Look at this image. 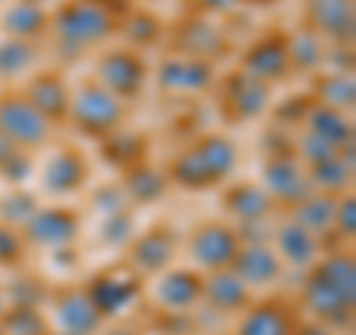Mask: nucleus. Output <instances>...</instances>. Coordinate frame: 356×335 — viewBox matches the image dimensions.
Returning a JSON list of instances; mask_svg holds the SVG:
<instances>
[{
    "label": "nucleus",
    "mask_w": 356,
    "mask_h": 335,
    "mask_svg": "<svg viewBox=\"0 0 356 335\" xmlns=\"http://www.w3.org/2000/svg\"><path fill=\"white\" fill-rule=\"evenodd\" d=\"M0 33L6 39L44 44L51 33V6L27 3V0H9L0 9Z\"/></svg>",
    "instance_id": "a878e982"
},
{
    "label": "nucleus",
    "mask_w": 356,
    "mask_h": 335,
    "mask_svg": "<svg viewBox=\"0 0 356 335\" xmlns=\"http://www.w3.org/2000/svg\"><path fill=\"white\" fill-rule=\"evenodd\" d=\"M238 69L267 86L285 83L288 77L294 74L291 54H288V30L270 27V30H264L261 36H255L247 48L241 51Z\"/></svg>",
    "instance_id": "2eb2a0df"
},
{
    "label": "nucleus",
    "mask_w": 356,
    "mask_h": 335,
    "mask_svg": "<svg viewBox=\"0 0 356 335\" xmlns=\"http://www.w3.org/2000/svg\"><path fill=\"white\" fill-rule=\"evenodd\" d=\"M27 3H42V6H48L51 0H27Z\"/></svg>",
    "instance_id": "3c124183"
},
{
    "label": "nucleus",
    "mask_w": 356,
    "mask_h": 335,
    "mask_svg": "<svg viewBox=\"0 0 356 335\" xmlns=\"http://www.w3.org/2000/svg\"><path fill=\"white\" fill-rule=\"evenodd\" d=\"M252 300H255V294L232 270H220V273L205 276L202 303H208L214 311H220V315H241V311H247L252 306Z\"/></svg>",
    "instance_id": "cd10ccee"
},
{
    "label": "nucleus",
    "mask_w": 356,
    "mask_h": 335,
    "mask_svg": "<svg viewBox=\"0 0 356 335\" xmlns=\"http://www.w3.org/2000/svg\"><path fill=\"white\" fill-rule=\"evenodd\" d=\"M297 309L303 318L330 329H350L356 309V261L350 250L341 247L318 255L303 276Z\"/></svg>",
    "instance_id": "f257e3e1"
},
{
    "label": "nucleus",
    "mask_w": 356,
    "mask_h": 335,
    "mask_svg": "<svg viewBox=\"0 0 356 335\" xmlns=\"http://www.w3.org/2000/svg\"><path fill=\"white\" fill-rule=\"evenodd\" d=\"M300 320L297 303L285 297H261L238 315L235 335H294Z\"/></svg>",
    "instance_id": "4be33fe9"
},
{
    "label": "nucleus",
    "mask_w": 356,
    "mask_h": 335,
    "mask_svg": "<svg viewBox=\"0 0 356 335\" xmlns=\"http://www.w3.org/2000/svg\"><path fill=\"white\" fill-rule=\"evenodd\" d=\"M89 300H92L95 311L102 315V320H116L125 318L146 294V279H143L128 261H110L104 267H98L83 282Z\"/></svg>",
    "instance_id": "423d86ee"
},
{
    "label": "nucleus",
    "mask_w": 356,
    "mask_h": 335,
    "mask_svg": "<svg viewBox=\"0 0 356 335\" xmlns=\"http://www.w3.org/2000/svg\"><path fill=\"white\" fill-rule=\"evenodd\" d=\"M39 205H42L39 193H33L27 187H9V193L0 196V222H9V226L21 229L36 214Z\"/></svg>",
    "instance_id": "58836bf2"
},
{
    "label": "nucleus",
    "mask_w": 356,
    "mask_h": 335,
    "mask_svg": "<svg viewBox=\"0 0 356 335\" xmlns=\"http://www.w3.org/2000/svg\"><path fill=\"white\" fill-rule=\"evenodd\" d=\"M187 13L191 15H205V18H217V15H232L235 9L243 6V0H184Z\"/></svg>",
    "instance_id": "c03bdc74"
},
{
    "label": "nucleus",
    "mask_w": 356,
    "mask_h": 335,
    "mask_svg": "<svg viewBox=\"0 0 356 335\" xmlns=\"http://www.w3.org/2000/svg\"><path fill=\"white\" fill-rule=\"evenodd\" d=\"M0 133L13 140L18 149L36 154L54 142L57 128L27 101L18 86H3L0 89Z\"/></svg>",
    "instance_id": "9d476101"
},
{
    "label": "nucleus",
    "mask_w": 356,
    "mask_h": 335,
    "mask_svg": "<svg viewBox=\"0 0 356 335\" xmlns=\"http://www.w3.org/2000/svg\"><path fill=\"white\" fill-rule=\"evenodd\" d=\"M119 33V18L89 0H60L51 6L48 42L60 48V57L81 60L89 51L107 48Z\"/></svg>",
    "instance_id": "7ed1b4c3"
},
{
    "label": "nucleus",
    "mask_w": 356,
    "mask_h": 335,
    "mask_svg": "<svg viewBox=\"0 0 356 335\" xmlns=\"http://www.w3.org/2000/svg\"><path fill=\"white\" fill-rule=\"evenodd\" d=\"M33 178H36L42 196H48L51 202H63V199H72L89 187L92 163H89V154L81 146L60 142V146H54L48 158L36 166V175Z\"/></svg>",
    "instance_id": "1a4fd4ad"
},
{
    "label": "nucleus",
    "mask_w": 356,
    "mask_h": 335,
    "mask_svg": "<svg viewBox=\"0 0 356 335\" xmlns=\"http://www.w3.org/2000/svg\"><path fill=\"white\" fill-rule=\"evenodd\" d=\"M336 199L339 196H330V193H312L300 202L294 211H288V217L297 220L303 229H309L315 238H324V234L332 229V214H336Z\"/></svg>",
    "instance_id": "f704fd0d"
},
{
    "label": "nucleus",
    "mask_w": 356,
    "mask_h": 335,
    "mask_svg": "<svg viewBox=\"0 0 356 335\" xmlns=\"http://www.w3.org/2000/svg\"><path fill=\"white\" fill-rule=\"evenodd\" d=\"M39 63H42V44L0 36V83L3 86H21L39 69Z\"/></svg>",
    "instance_id": "c85d7f7f"
},
{
    "label": "nucleus",
    "mask_w": 356,
    "mask_h": 335,
    "mask_svg": "<svg viewBox=\"0 0 356 335\" xmlns=\"http://www.w3.org/2000/svg\"><path fill=\"white\" fill-rule=\"evenodd\" d=\"M303 128L312 131L315 137H321L324 142H330L336 152H344V149H353V122H350V113H341V110H332V107H324V104H312L309 116L303 122Z\"/></svg>",
    "instance_id": "c756f323"
},
{
    "label": "nucleus",
    "mask_w": 356,
    "mask_h": 335,
    "mask_svg": "<svg viewBox=\"0 0 356 335\" xmlns=\"http://www.w3.org/2000/svg\"><path fill=\"white\" fill-rule=\"evenodd\" d=\"M0 329H3V335H48L51 320L44 315V309L9 306L3 315H0Z\"/></svg>",
    "instance_id": "c9c22d12"
},
{
    "label": "nucleus",
    "mask_w": 356,
    "mask_h": 335,
    "mask_svg": "<svg viewBox=\"0 0 356 335\" xmlns=\"http://www.w3.org/2000/svg\"><path fill=\"white\" fill-rule=\"evenodd\" d=\"M116 184L122 187V193H125L128 205L137 211V208H152L163 202L166 196H170V178H166V170L161 163H152V161H143L137 166H131V170L119 172Z\"/></svg>",
    "instance_id": "393cba45"
},
{
    "label": "nucleus",
    "mask_w": 356,
    "mask_h": 335,
    "mask_svg": "<svg viewBox=\"0 0 356 335\" xmlns=\"http://www.w3.org/2000/svg\"><path fill=\"white\" fill-rule=\"evenodd\" d=\"M18 89L24 92L27 101L36 107L54 128H63L65 122H69L72 83L65 81L63 69H54V65H39V69L33 72Z\"/></svg>",
    "instance_id": "aec40b11"
},
{
    "label": "nucleus",
    "mask_w": 356,
    "mask_h": 335,
    "mask_svg": "<svg viewBox=\"0 0 356 335\" xmlns=\"http://www.w3.org/2000/svg\"><path fill=\"white\" fill-rule=\"evenodd\" d=\"M294 335H332V329L324 327V323H318V320H312V318H303V315H300Z\"/></svg>",
    "instance_id": "a18cd8bd"
},
{
    "label": "nucleus",
    "mask_w": 356,
    "mask_h": 335,
    "mask_svg": "<svg viewBox=\"0 0 356 335\" xmlns=\"http://www.w3.org/2000/svg\"><path fill=\"white\" fill-rule=\"evenodd\" d=\"M288 54H291V72L297 74H318L327 63V42L312 33L309 27H300L297 33H288Z\"/></svg>",
    "instance_id": "72a5a7b5"
},
{
    "label": "nucleus",
    "mask_w": 356,
    "mask_h": 335,
    "mask_svg": "<svg viewBox=\"0 0 356 335\" xmlns=\"http://www.w3.org/2000/svg\"><path fill=\"white\" fill-rule=\"evenodd\" d=\"M270 247L285 267H297V270H309L318 261V255L324 252L321 238H315L309 229H303L288 214L276 217L273 231H270Z\"/></svg>",
    "instance_id": "b1692460"
},
{
    "label": "nucleus",
    "mask_w": 356,
    "mask_h": 335,
    "mask_svg": "<svg viewBox=\"0 0 356 335\" xmlns=\"http://www.w3.org/2000/svg\"><path fill=\"white\" fill-rule=\"evenodd\" d=\"M44 315L51 320V329L69 332V335H95L104 327L102 315L95 311L86 288L77 282L54 285L44 303Z\"/></svg>",
    "instance_id": "4468645a"
},
{
    "label": "nucleus",
    "mask_w": 356,
    "mask_h": 335,
    "mask_svg": "<svg viewBox=\"0 0 356 335\" xmlns=\"http://www.w3.org/2000/svg\"><path fill=\"white\" fill-rule=\"evenodd\" d=\"M267 193H270L273 205L280 214H288L294 211L303 199L312 193V181H309V170L300 158L294 154L291 146L285 149H276L267 154L264 161V170H261V181H259Z\"/></svg>",
    "instance_id": "f8f14e48"
},
{
    "label": "nucleus",
    "mask_w": 356,
    "mask_h": 335,
    "mask_svg": "<svg viewBox=\"0 0 356 335\" xmlns=\"http://www.w3.org/2000/svg\"><path fill=\"white\" fill-rule=\"evenodd\" d=\"M86 208L95 214V220H102V217H110V214H119V211H128V199L125 193H122V187L113 181V184H104V187H98L89 193L86 199Z\"/></svg>",
    "instance_id": "a19ab883"
},
{
    "label": "nucleus",
    "mask_w": 356,
    "mask_h": 335,
    "mask_svg": "<svg viewBox=\"0 0 356 335\" xmlns=\"http://www.w3.org/2000/svg\"><path fill=\"white\" fill-rule=\"evenodd\" d=\"M214 89H220V113L229 125H243L250 119H259L267 107H270L273 86H267L261 81H255L247 72H229L226 77H217Z\"/></svg>",
    "instance_id": "a211bd4d"
},
{
    "label": "nucleus",
    "mask_w": 356,
    "mask_h": 335,
    "mask_svg": "<svg viewBox=\"0 0 356 335\" xmlns=\"http://www.w3.org/2000/svg\"><path fill=\"white\" fill-rule=\"evenodd\" d=\"M146 291L152 297V303L161 311L170 315H187L202 303V291H205V273H199L196 267L184 264V267H166L163 273L146 279Z\"/></svg>",
    "instance_id": "6ab92c4d"
},
{
    "label": "nucleus",
    "mask_w": 356,
    "mask_h": 335,
    "mask_svg": "<svg viewBox=\"0 0 356 335\" xmlns=\"http://www.w3.org/2000/svg\"><path fill=\"white\" fill-rule=\"evenodd\" d=\"M48 335H69V332H57V329H51Z\"/></svg>",
    "instance_id": "603ef678"
},
{
    "label": "nucleus",
    "mask_w": 356,
    "mask_h": 335,
    "mask_svg": "<svg viewBox=\"0 0 356 335\" xmlns=\"http://www.w3.org/2000/svg\"><path fill=\"white\" fill-rule=\"evenodd\" d=\"M92 77L110 95H116L122 104H134L146 95V86L152 81V65L146 54L131 51L125 44H107L95 54Z\"/></svg>",
    "instance_id": "0eeeda50"
},
{
    "label": "nucleus",
    "mask_w": 356,
    "mask_h": 335,
    "mask_svg": "<svg viewBox=\"0 0 356 335\" xmlns=\"http://www.w3.org/2000/svg\"><path fill=\"white\" fill-rule=\"evenodd\" d=\"M178 252H181V231L170 222H152L146 231H137L128 247H125V259L134 270L143 279H152L163 273L166 267H172Z\"/></svg>",
    "instance_id": "dca6fc26"
},
{
    "label": "nucleus",
    "mask_w": 356,
    "mask_h": 335,
    "mask_svg": "<svg viewBox=\"0 0 356 335\" xmlns=\"http://www.w3.org/2000/svg\"><path fill=\"white\" fill-rule=\"evenodd\" d=\"M232 273L255 294L280 285L285 276V264L273 252L270 240H243L238 250V259L232 264Z\"/></svg>",
    "instance_id": "5701e85b"
},
{
    "label": "nucleus",
    "mask_w": 356,
    "mask_h": 335,
    "mask_svg": "<svg viewBox=\"0 0 356 335\" xmlns=\"http://www.w3.org/2000/svg\"><path fill=\"white\" fill-rule=\"evenodd\" d=\"M222 220L238 229L241 240H270L273 222L280 217L270 193L259 181H232L220 190Z\"/></svg>",
    "instance_id": "39448f33"
},
{
    "label": "nucleus",
    "mask_w": 356,
    "mask_h": 335,
    "mask_svg": "<svg viewBox=\"0 0 356 335\" xmlns=\"http://www.w3.org/2000/svg\"><path fill=\"white\" fill-rule=\"evenodd\" d=\"M241 243L243 240H241L238 229L232 226L229 220H220V217L199 220L181 238V247L187 250L191 267H196V270L205 276L220 273V270H232Z\"/></svg>",
    "instance_id": "6e6552de"
},
{
    "label": "nucleus",
    "mask_w": 356,
    "mask_h": 335,
    "mask_svg": "<svg viewBox=\"0 0 356 335\" xmlns=\"http://www.w3.org/2000/svg\"><path fill=\"white\" fill-rule=\"evenodd\" d=\"M217 65L199 57H187V54H172L166 51L161 63L154 65V83H158L161 92L166 95H205L214 92L217 83Z\"/></svg>",
    "instance_id": "f3484780"
},
{
    "label": "nucleus",
    "mask_w": 356,
    "mask_h": 335,
    "mask_svg": "<svg viewBox=\"0 0 356 335\" xmlns=\"http://www.w3.org/2000/svg\"><path fill=\"white\" fill-rule=\"evenodd\" d=\"M9 309V300H6V291H3V285H0V315Z\"/></svg>",
    "instance_id": "09e8293b"
},
{
    "label": "nucleus",
    "mask_w": 356,
    "mask_h": 335,
    "mask_svg": "<svg viewBox=\"0 0 356 335\" xmlns=\"http://www.w3.org/2000/svg\"><path fill=\"white\" fill-rule=\"evenodd\" d=\"M81 231H83V214L77 208L60 205V202L39 205L36 214L21 226L27 247L42 252L72 247V243L81 240Z\"/></svg>",
    "instance_id": "ddd939ff"
},
{
    "label": "nucleus",
    "mask_w": 356,
    "mask_h": 335,
    "mask_svg": "<svg viewBox=\"0 0 356 335\" xmlns=\"http://www.w3.org/2000/svg\"><path fill=\"white\" fill-rule=\"evenodd\" d=\"M89 3L102 6V9H107V13H113L116 18H122L134 6V0H89Z\"/></svg>",
    "instance_id": "49530a36"
},
{
    "label": "nucleus",
    "mask_w": 356,
    "mask_h": 335,
    "mask_svg": "<svg viewBox=\"0 0 356 335\" xmlns=\"http://www.w3.org/2000/svg\"><path fill=\"white\" fill-rule=\"evenodd\" d=\"M241 163L238 142L220 131L199 133L191 142H184L170 161L163 163L170 184L184 193H202L217 190L235 175Z\"/></svg>",
    "instance_id": "f03ea898"
},
{
    "label": "nucleus",
    "mask_w": 356,
    "mask_h": 335,
    "mask_svg": "<svg viewBox=\"0 0 356 335\" xmlns=\"http://www.w3.org/2000/svg\"><path fill=\"white\" fill-rule=\"evenodd\" d=\"M137 217H134V208L128 211H119V214H110V217H102L98 220V243L104 250H122L125 252L128 243L137 238Z\"/></svg>",
    "instance_id": "e433bc0d"
},
{
    "label": "nucleus",
    "mask_w": 356,
    "mask_h": 335,
    "mask_svg": "<svg viewBox=\"0 0 356 335\" xmlns=\"http://www.w3.org/2000/svg\"><path fill=\"white\" fill-rule=\"evenodd\" d=\"M309 95L324 107L350 113L353 98H356L353 72H318V74H312V92Z\"/></svg>",
    "instance_id": "473e14b6"
},
{
    "label": "nucleus",
    "mask_w": 356,
    "mask_h": 335,
    "mask_svg": "<svg viewBox=\"0 0 356 335\" xmlns=\"http://www.w3.org/2000/svg\"><path fill=\"white\" fill-rule=\"evenodd\" d=\"M15 152H18V146H15V142H13V140H6L3 133H0V166H3L9 158H13Z\"/></svg>",
    "instance_id": "de8ad7c7"
},
{
    "label": "nucleus",
    "mask_w": 356,
    "mask_h": 335,
    "mask_svg": "<svg viewBox=\"0 0 356 335\" xmlns=\"http://www.w3.org/2000/svg\"><path fill=\"white\" fill-rule=\"evenodd\" d=\"M98 152L116 172H125L131 166L149 161V137L140 131L119 128L116 133H110L107 140L98 142Z\"/></svg>",
    "instance_id": "7c9ffc66"
},
{
    "label": "nucleus",
    "mask_w": 356,
    "mask_h": 335,
    "mask_svg": "<svg viewBox=\"0 0 356 335\" xmlns=\"http://www.w3.org/2000/svg\"><path fill=\"white\" fill-rule=\"evenodd\" d=\"M125 122H128V104H122L116 95H110L92 74H86L83 81L72 86V107L65 125H72L77 137L102 142L110 133L125 128Z\"/></svg>",
    "instance_id": "20e7f679"
},
{
    "label": "nucleus",
    "mask_w": 356,
    "mask_h": 335,
    "mask_svg": "<svg viewBox=\"0 0 356 335\" xmlns=\"http://www.w3.org/2000/svg\"><path fill=\"white\" fill-rule=\"evenodd\" d=\"M356 0H303V27L318 33L327 44H353Z\"/></svg>",
    "instance_id": "412c9836"
},
{
    "label": "nucleus",
    "mask_w": 356,
    "mask_h": 335,
    "mask_svg": "<svg viewBox=\"0 0 356 335\" xmlns=\"http://www.w3.org/2000/svg\"><path fill=\"white\" fill-rule=\"evenodd\" d=\"M33 175H36V158H33V152H24V149H18L13 158L0 166V178L9 187H27V181H33Z\"/></svg>",
    "instance_id": "79ce46f5"
},
{
    "label": "nucleus",
    "mask_w": 356,
    "mask_h": 335,
    "mask_svg": "<svg viewBox=\"0 0 356 335\" xmlns=\"http://www.w3.org/2000/svg\"><path fill=\"white\" fill-rule=\"evenodd\" d=\"M30 247L24 240L21 229L9 226V222H0V270H24L27 264Z\"/></svg>",
    "instance_id": "ea45409f"
},
{
    "label": "nucleus",
    "mask_w": 356,
    "mask_h": 335,
    "mask_svg": "<svg viewBox=\"0 0 356 335\" xmlns=\"http://www.w3.org/2000/svg\"><path fill=\"white\" fill-rule=\"evenodd\" d=\"M332 229H336V234L350 243L353 234H356V196L353 190H348V193H341L336 199V214H332Z\"/></svg>",
    "instance_id": "37998d69"
},
{
    "label": "nucleus",
    "mask_w": 356,
    "mask_h": 335,
    "mask_svg": "<svg viewBox=\"0 0 356 335\" xmlns=\"http://www.w3.org/2000/svg\"><path fill=\"white\" fill-rule=\"evenodd\" d=\"M163 48H170L172 54H187V57L208 60L217 65L220 60H226L232 54V39H229V30L220 27L214 18L187 13L181 21L166 27Z\"/></svg>",
    "instance_id": "9b49d317"
},
{
    "label": "nucleus",
    "mask_w": 356,
    "mask_h": 335,
    "mask_svg": "<svg viewBox=\"0 0 356 335\" xmlns=\"http://www.w3.org/2000/svg\"><path fill=\"white\" fill-rule=\"evenodd\" d=\"M116 39H122V44L131 51L146 54L152 48H163L166 42V21L154 13V9L134 3L125 15L119 18V33Z\"/></svg>",
    "instance_id": "bb28decb"
},
{
    "label": "nucleus",
    "mask_w": 356,
    "mask_h": 335,
    "mask_svg": "<svg viewBox=\"0 0 356 335\" xmlns=\"http://www.w3.org/2000/svg\"><path fill=\"white\" fill-rule=\"evenodd\" d=\"M0 335H3V329H0Z\"/></svg>",
    "instance_id": "864d4df0"
},
{
    "label": "nucleus",
    "mask_w": 356,
    "mask_h": 335,
    "mask_svg": "<svg viewBox=\"0 0 356 335\" xmlns=\"http://www.w3.org/2000/svg\"><path fill=\"white\" fill-rule=\"evenodd\" d=\"M270 6V3H276V0H243V6Z\"/></svg>",
    "instance_id": "8fccbe9b"
},
{
    "label": "nucleus",
    "mask_w": 356,
    "mask_h": 335,
    "mask_svg": "<svg viewBox=\"0 0 356 335\" xmlns=\"http://www.w3.org/2000/svg\"><path fill=\"white\" fill-rule=\"evenodd\" d=\"M9 306H36L44 309L48 303V294H51V285L39 279L36 273H27V270H15L13 282L3 285Z\"/></svg>",
    "instance_id": "4c0bfd02"
},
{
    "label": "nucleus",
    "mask_w": 356,
    "mask_h": 335,
    "mask_svg": "<svg viewBox=\"0 0 356 335\" xmlns=\"http://www.w3.org/2000/svg\"><path fill=\"white\" fill-rule=\"evenodd\" d=\"M306 170H309L312 190L330 193V196H341V193H348L350 184H353V149H344L327 161L306 166Z\"/></svg>",
    "instance_id": "2f4dec72"
}]
</instances>
